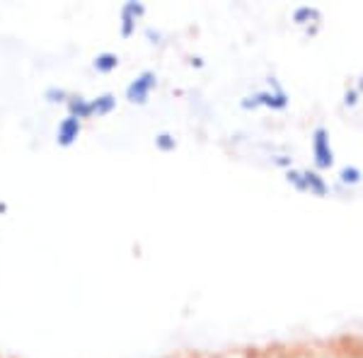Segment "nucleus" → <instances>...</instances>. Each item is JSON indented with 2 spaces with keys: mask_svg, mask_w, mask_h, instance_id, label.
I'll return each mask as SVG.
<instances>
[{
  "mask_svg": "<svg viewBox=\"0 0 363 358\" xmlns=\"http://www.w3.org/2000/svg\"><path fill=\"white\" fill-rule=\"evenodd\" d=\"M264 90H255L250 95L240 99V109L245 111H257V109H269V111H286L291 104V95L286 92V87L279 83L277 75H269Z\"/></svg>",
  "mask_w": 363,
  "mask_h": 358,
  "instance_id": "obj_1",
  "label": "nucleus"
},
{
  "mask_svg": "<svg viewBox=\"0 0 363 358\" xmlns=\"http://www.w3.org/2000/svg\"><path fill=\"white\" fill-rule=\"evenodd\" d=\"M310 155H313V169L318 172H330L337 162L335 145H332V133L327 126L318 124L310 131Z\"/></svg>",
  "mask_w": 363,
  "mask_h": 358,
  "instance_id": "obj_2",
  "label": "nucleus"
},
{
  "mask_svg": "<svg viewBox=\"0 0 363 358\" xmlns=\"http://www.w3.org/2000/svg\"><path fill=\"white\" fill-rule=\"evenodd\" d=\"M157 85H160V78H157L155 70H140L136 78L131 80V83L126 85V99L131 104H136V107H143V104H148L150 95L157 90Z\"/></svg>",
  "mask_w": 363,
  "mask_h": 358,
  "instance_id": "obj_3",
  "label": "nucleus"
},
{
  "mask_svg": "<svg viewBox=\"0 0 363 358\" xmlns=\"http://www.w3.org/2000/svg\"><path fill=\"white\" fill-rule=\"evenodd\" d=\"M145 13H148V8H145L143 3H138V0H126V3L119 8V32H121V37L131 39L133 34H136L138 22L145 17Z\"/></svg>",
  "mask_w": 363,
  "mask_h": 358,
  "instance_id": "obj_4",
  "label": "nucleus"
},
{
  "mask_svg": "<svg viewBox=\"0 0 363 358\" xmlns=\"http://www.w3.org/2000/svg\"><path fill=\"white\" fill-rule=\"evenodd\" d=\"M83 136V121L75 116H63L56 126V145L58 148H70L78 143V138Z\"/></svg>",
  "mask_w": 363,
  "mask_h": 358,
  "instance_id": "obj_5",
  "label": "nucleus"
},
{
  "mask_svg": "<svg viewBox=\"0 0 363 358\" xmlns=\"http://www.w3.org/2000/svg\"><path fill=\"white\" fill-rule=\"evenodd\" d=\"M303 174H306V194L315 198H327L332 194V184L327 181V177L322 172L313 167H306L303 169Z\"/></svg>",
  "mask_w": 363,
  "mask_h": 358,
  "instance_id": "obj_6",
  "label": "nucleus"
},
{
  "mask_svg": "<svg viewBox=\"0 0 363 358\" xmlns=\"http://www.w3.org/2000/svg\"><path fill=\"white\" fill-rule=\"evenodd\" d=\"M291 20H294V25H298L301 29H308V27L322 25L325 15H322V10L315 8V5H298V8L291 10Z\"/></svg>",
  "mask_w": 363,
  "mask_h": 358,
  "instance_id": "obj_7",
  "label": "nucleus"
},
{
  "mask_svg": "<svg viewBox=\"0 0 363 358\" xmlns=\"http://www.w3.org/2000/svg\"><path fill=\"white\" fill-rule=\"evenodd\" d=\"M337 184L344 186V189H349V191L359 189V186L363 184V169L359 165H344V167H339Z\"/></svg>",
  "mask_w": 363,
  "mask_h": 358,
  "instance_id": "obj_8",
  "label": "nucleus"
},
{
  "mask_svg": "<svg viewBox=\"0 0 363 358\" xmlns=\"http://www.w3.org/2000/svg\"><path fill=\"white\" fill-rule=\"evenodd\" d=\"M66 109H68V116H75V119H80V121L92 119V104H90V99L83 95H70L66 102Z\"/></svg>",
  "mask_w": 363,
  "mask_h": 358,
  "instance_id": "obj_9",
  "label": "nucleus"
},
{
  "mask_svg": "<svg viewBox=\"0 0 363 358\" xmlns=\"http://www.w3.org/2000/svg\"><path fill=\"white\" fill-rule=\"evenodd\" d=\"M92 104V116H109L112 111H116V95L114 92H102V95L92 97L90 99Z\"/></svg>",
  "mask_w": 363,
  "mask_h": 358,
  "instance_id": "obj_10",
  "label": "nucleus"
},
{
  "mask_svg": "<svg viewBox=\"0 0 363 358\" xmlns=\"http://www.w3.org/2000/svg\"><path fill=\"white\" fill-rule=\"evenodd\" d=\"M119 63H121V58H119V54H114V51H102V54H97L92 58V68L102 75L114 73V70L119 68Z\"/></svg>",
  "mask_w": 363,
  "mask_h": 358,
  "instance_id": "obj_11",
  "label": "nucleus"
},
{
  "mask_svg": "<svg viewBox=\"0 0 363 358\" xmlns=\"http://www.w3.org/2000/svg\"><path fill=\"white\" fill-rule=\"evenodd\" d=\"M284 179L291 189H296L298 194H306V174H303L301 167H291L284 172Z\"/></svg>",
  "mask_w": 363,
  "mask_h": 358,
  "instance_id": "obj_12",
  "label": "nucleus"
},
{
  "mask_svg": "<svg viewBox=\"0 0 363 358\" xmlns=\"http://www.w3.org/2000/svg\"><path fill=\"white\" fill-rule=\"evenodd\" d=\"M153 143H155V148L160 150V152H174V150H177V145H179V140H177L174 133L160 131V133H155Z\"/></svg>",
  "mask_w": 363,
  "mask_h": 358,
  "instance_id": "obj_13",
  "label": "nucleus"
},
{
  "mask_svg": "<svg viewBox=\"0 0 363 358\" xmlns=\"http://www.w3.org/2000/svg\"><path fill=\"white\" fill-rule=\"evenodd\" d=\"M68 97H70V92L63 90V87H56V85H51V87H46V90H44V99L49 104H66Z\"/></svg>",
  "mask_w": 363,
  "mask_h": 358,
  "instance_id": "obj_14",
  "label": "nucleus"
},
{
  "mask_svg": "<svg viewBox=\"0 0 363 358\" xmlns=\"http://www.w3.org/2000/svg\"><path fill=\"white\" fill-rule=\"evenodd\" d=\"M361 97L363 95L356 90V85H347V87H344V95H342V104L347 109H356L361 104Z\"/></svg>",
  "mask_w": 363,
  "mask_h": 358,
  "instance_id": "obj_15",
  "label": "nucleus"
},
{
  "mask_svg": "<svg viewBox=\"0 0 363 358\" xmlns=\"http://www.w3.org/2000/svg\"><path fill=\"white\" fill-rule=\"evenodd\" d=\"M272 165L279 167L281 172H286V169L296 167L294 165V155H291V152H277V155H272Z\"/></svg>",
  "mask_w": 363,
  "mask_h": 358,
  "instance_id": "obj_16",
  "label": "nucleus"
},
{
  "mask_svg": "<svg viewBox=\"0 0 363 358\" xmlns=\"http://www.w3.org/2000/svg\"><path fill=\"white\" fill-rule=\"evenodd\" d=\"M145 37H148V42H150V44H157V46L162 44V32H160V29L148 27V29H145Z\"/></svg>",
  "mask_w": 363,
  "mask_h": 358,
  "instance_id": "obj_17",
  "label": "nucleus"
},
{
  "mask_svg": "<svg viewBox=\"0 0 363 358\" xmlns=\"http://www.w3.org/2000/svg\"><path fill=\"white\" fill-rule=\"evenodd\" d=\"M189 66L191 68H203L206 66V61H203L201 56H189Z\"/></svg>",
  "mask_w": 363,
  "mask_h": 358,
  "instance_id": "obj_18",
  "label": "nucleus"
},
{
  "mask_svg": "<svg viewBox=\"0 0 363 358\" xmlns=\"http://www.w3.org/2000/svg\"><path fill=\"white\" fill-rule=\"evenodd\" d=\"M356 90H359L361 92V95H363V70H361V75H359V78H356Z\"/></svg>",
  "mask_w": 363,
  "mask_h": 358,
  "instance_id": "obj_19",
  "label": "nucleus"
}]
</instances>
